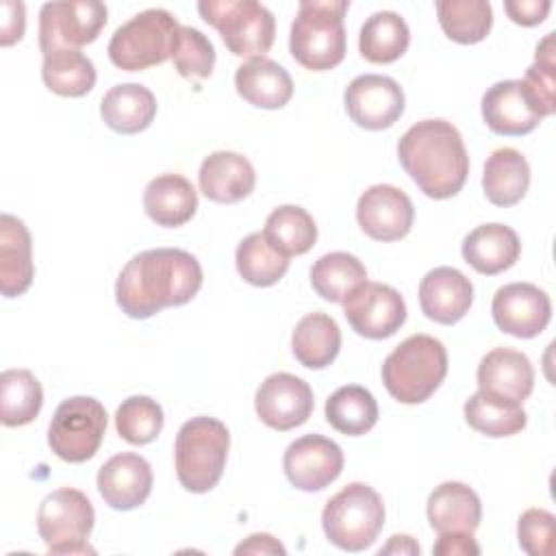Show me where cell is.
Segmentation results:
<instances>
[{"mask_svg": "<svg viewBox=\"0 0 556 556\" xmlns=\"http://www.w3.org/2000/svg\"><path fill=\"white\" fill-rule=\"evenodd\" d=\"M202 287L198 258L180 248L135 254L117 276V306L132 319H148L167 306H182Z\"/></svg>", "mask_w": 556, "mask_h": 556, "instance_id": "obj_1", "label": "cell"}, {"mask_svg": "<svg viewBox=\"0 0 556 556\" xmlns=\"http://www.w3.org/2000/svg\"><path fill=\"white\" fill-rule=\"evenodd\" d=\"M397 159L413 182L434 200L456 195L469 174L463 137L445 119H421L413 124L400 137Z\"/></svg>", "mask_w": 556, "mask_h": 556, "instance_id": "obj_2", "label": "cell"}, {"mask_svg": "<svg viewBox=\"0 0 556 556\" xmlns=\"http://www.w3.org/2000/svg\"><path fill=\"white\" fill-rule=\"evenodd\" d=\"M348 0H302L289 33L293 59L313 72L337 67L345 56Z\"/></svg>", "mask_w": 556, "mask_h": 556, "instance_id": "obj_3", "label": "cell"}, {"mask_svg": "<svg viewBox=\"0 0 556 556\" xmlns=\"http://www.w3.org/2000/svg\"><path fill=\"white\" fill-rule=\"evenodd\" d=\"M447 374L445 345L430 334H410L382 363V382L402 404L426 402Z\"/></svg>", "mask_w": 556, "mask_h": 556, "instance_id": "obj_4", "label": "cell"}, {"mask_svg": "<svg viewBox=\"0 0 556 556\" xmlns=\"http://www.w3.org/2000/svg\"><path fill=\"white\" fill-rule=\"evenodd\" d=\"M230 447L228 428L215 417H191L176 434L174 460L182 489L191 493L211 491L226 467Z\"/></svg>", "mask_w": 556, "mask_h": 556, "instance_id": "obj_5", "label": "cell"}, {"mask_svg": "<svg viewBox=\"0 0 556 556\" xmlns=\"http://www.w3.org/2000/svg\"><path fill=\"white\" fill-rule=\"evenodd\" d=\"M321 526L326 539L339 549L363 552L384 526L382 497L365 482H350L326 502Z\"/></svg>", "mask_w": 556, "mask_h": 556, "instance_id": "obj_6", "label": "cell"}, {"mask_svg": "<svg viewBox=\"0 0 556 556\" xmlns=\"http://www.w3.org/2000/svg\"><path fill=\"white\" fill-rule=\"evenodd\" d=\"M180 24L165 9H146L122 24L109 41V59L126 72L161 65L174 54Z\"/></svg>", "mask_w": 556, "mask_h": 556, "instance_id": "obj_7", "label": "cell"}, {"mask_svg": "<svg viewBox=\"0 0 556 556\" xmlns=\"http://www.w3.org/2000/svg\"><path fill=\"white\" fill-rule=\"evenodd\" d=\"M198 11L206 24L217 28L235 56H265L274 43L276 20L256 0H202Z\"/></svg>", "mask_w": 556, "mask_h": 556, "instance_id": "obj_8", "label": "cell"}, {"mask_svg": "<svg viewBox=\"0 0 556 556\" xmlns=\"http://www.w3.org/2000/svg\"><path fill=\"white\" fill-rule=\"evenodd\" d=\"M89 497L72 486L56 489L43 497L37 510V532L50 554H93L87 536L93 528Z\"/></svg>", "mask_w": 556, "mask_h": 556, "instance_id": "obj_9", "label": "cell"}, {"mask_svg": "<svg viewBox=\"0 0 556 556\" xmlns=\"http://www.w3.org/2000/svg\"><path fill=\"white\" fill-rule=\"evenodd\" d=\"M106 432V410L89 395H74L63 400L48 428L50 450L65 463L89 460Z\"/></svg>", "mask_w": 556, "mask_h": 556, "instance_id": "obj_10", "label": "cell"}, {"mask_svg": "<svg viewBox=\"0 0 556 556\" xmlns=\"http://www.w3.org/2000/svg\"><path fill=\"white\" fill-rule=\"evenodd\" d=\"M106 24V7L98 0L46 2L39 11V48L43 54L61 48L78 50L98 39Z\"/></svg>", "mask_w": 556, "mask_h": 556, "instance_id": "obj_11", "label": "cell"}, {"mask_svg": "<svg viewBox=\"0 0 556 556\" xmlns=\"http://www.w3.org/2000/svg\"><path fill=\"white\" fill-rule=\"evenodd\" d=\"M343 315L365 339H387L406 321V302L384 282H363L343 300Z\"/></svg>", "mask_w": 556, "mask_h": 556, "instance_id": "obj_12", "label": "cell"}, {"mask_svg": "<svg viewBox=\"0 0 556 556\" xmlns=\"http://www.w3.org/2000/svg\"><path fill=\"white\" fill-rule=\"evenodd\" d=\"M352 122L367 130L393 126L404 113V91L397 80L382 74L356 76L343 93Z\"/></svg>", "mask_w": 556, "mask_h": 556, "instance_id": "obj_13", "label": "cell"}, {"mask_svg": "<svg viewBox=\"0 0 556 556\" xmlns=\"http://www.w3.org/2000/svg\"><path fill=\"white\" fill-rule=\"evenodd\" d=\"M495 326L517 339L541 334L552 319L549 295L532 282H510L495 291L491 302Z\"/></svg>", "mask_w": 556, "mask_h": 556, "instance_id": "obj_14", "label": "cell"}, {"mask_svg": "<svg viewBox=\"0 0 556 556\" xmlns=\"http://www.w3.org/2000/svg\"><path fill=\"white\" fill-rule=\"evenodd\" d=\"M315 406L313 389L302 378L278 371L267 376L254 395V408L261 421L278 432L302 426Z\"/></svg>", "mask_w": 556, "mask_h": 556, "instance_id": "obj_15", "label": "cell"}, {"mask_svg": "<svg viewBox=\"0 0 556 556\" xmlns=\"http://www.w3.org/2000/svg\"><path fill=\"white\" fill-rule=\"evenodd\" d=\"M282 467L287 480L300 491H321L334 482L343 471L341 447L321 437L304 434L289 443L282 456Z\"/></svg>", "mask_w": 556, "mask_h": 556, "instance_id": "obj_16", "label": "cell"}, {"mask_svg": "<svg viewBox=\"0 0 556 556\" xmlns=\"http://www.w3.org/2000/svg\"><path fill=\"white\" fill-rule=\"evenodd\" d=\"M482 119L495 135L521 137L532 132L543 115L523 80H500L482 96Z\"/></svg>", "mask_w": 556, "mask_h": 556, "instance_id": "obj_17", "label": "cell"}, {"mask_svg": "<svg viewBox=\"0 0 556 556\" xmlns=\"http://www.w3.org/2000/svg\"><path fill=\"white\" fill-rule=\"evenodd\" d=\"M356 219L367 237L376 241H397L410 232L415 208L402 189L374 185L358 198Z\"/></svg>", "mask_w": 556, "mask_h": 556, "instance_id": "obj_18", "label": "cell"}, {"mask_svg": "<svg viewBox=\"0 0 556 556\" xmlns=\"http://www.w3.org/2000/svg\"><path fill=\"white\" fill-rule=\"evenodd\" d=\"M96 482L104 504L115 510H132L141 506L152 491V467L143 456L122 452L100 467Z\"/></svg>", "mask_w": 556, "mask_h": 556, "instance_id": "obj_19", "label": "cell"}, {"mask_svg": "<svg viewBox=\"0 0 556 556\" xmlns=\"http://www.w3.org/2000/svg\"><path fill=\"white\" fill-rule=\"evenodd\" d=\"M473 302L471 280L456 267H434L419 282V304L428 319L452 326L460 321Z\"/></svg>", "mask_w": 556, "mask_h": 556, "instance_id": "obj_20", "label": "cell"}, {"mask_svg": "<svg viewBox=\"0 0 556 556\" xmlns=\"http://www.w3.org/2000/svg\"><path fill=\"white\" fill-rule=\"evenodd\" d=\"M478 391L521 404L534 387V369L523 352L495 348L486 352L476 371Z\"/></svg>", "mask_w": 556, "mask_h": 556, "instance_id": "obj_21", "label": "cell"}, {"mask_svg": "<svg viewBox=\"0 0 556 556\" xmlns=\"http://www.w3.org/2000/svg\"><path fill=\"white\" fill-rule=\"evenodd\" d=\"M200 191L217 204H235L254 191L256 174L252 163L230 150L208 154L198 172Z\"/></svg>", "mask_w": 556, "mask_h": 556, "instance_id": "obj_22", "label": "cell"}, {"mask_svg": "<svg viewBox=\"0 0 556 556\" xmlns=\"http://www.w3.org/2000/svg\"><path fill=\"white\" fill-rule=\"evenodd\" d=\"M30 232L15 215H0V291L4 298L22 295L35 276Z\"/></svg>", "mask_w": 556, "mask_h": 556, "instance_id": "obj_23", "label": "cell"}, {"mask_svg": "<svg viewBox=\"0 0 556 556\" xmlns=\"http://www.w3.org/2000/svg\"><path fill=\"white\" fill-rule=\"evenodd\" d=\"M460 252L465 263H469L478 274L495 276L517 263L521 243L510 226L482 224L463 239Z\"/></svg>", "mask_w": 556, "mask_h": 556, "instance_id": "obj_24", "label": "cell"}, {"mask_svg": "<svg viewBox=\"0 0 556 556\" xmlns=\"http://www.w3.org/2000/svg\"><path fill=\"white\" fill-rule=\"evenodd\" d=\"M235 87L245 102L258 109H282L293 96L289 72L267 56L241 63L235 72Z\"/></svg>", "mask_w": 556, "mask_h": 556, "instance_id": "obj_25", "label": "cell"}, {"mask_svg": "<svg viewBox=\"0 0 556 556\" xmlns=\"http://www.w3.org/2000/svg\"><path fill=\"white\" fill-rule=\"evenodd\" d=\"M428 521L443 532H467L473 534L482 519V504L478 493L465 482H443L428 497Z\"/></svg>", "mask_w": 556, "mask_h": 556, "instance_id": "obj_26", "label": "cell"}, {"mask_svg": "<svg viewBox=\"0 0 556 556\" xmlns=\"http://www.w3.org/2000/svg\"><path fill=\"white\" fill-rule=\"evenodd\" d=\"M100 115L111 130L119 135H137L152 124L156 115V98L146 85L122 83L102 96Z\"/></svg>", "mask_w": 556, "mask_h": 556, "instance_id": "obj_27", "label": "cell"}, {"mask_svg": "<svg viewBox=\"0 0 556 556\" xmlns=\"http://www.w3.org/2000/svg\"><path fill=\"white\" fill-rule=\"evenodd\" d=\"M143 208L154 224L176 228L193 217L198 208V193L185 176L161 174L146 185Z\"/></svg>", "mask_w": 556, "mask_h": 556, "instance_id": "obj_28", "label": "cell"}, {"mask_svg": "<svg viewBox=\"0 0 556 556\" xmlns=\"http://www.w3.org/2000/svg\"><path fill=\"white\" fill-rule=\"evenodd\" d=\"M530 187V165L515 148H497L484 163L482 189L491 204L513 206Z\"/></svg>", "mask_w": 556, "mask_h": 556, "instance_id": "obj_29", "label": "cell"}, {"mask_svg": "<svg viewBox=\"0 0 556 556\" xmlns=\"http://www.w3.org/2000/svg\"><path fill=\"white\" fill-rule=\"evenodd\" d=\"M291 350L300 365L308 369H324L341 350V330L330 315L308 313L293 328Z\"/></svg>", "mask_w": 556, "mask_h": 556, "instance_id": "obj_30", "label": "cell"}, {"mask_svg": "<svg viewBox=\"0 0 556 556\" xmlns=\"http://www.w3.org/2000/svg\"><path fill=\"white\" fill-rule=\"evenodd\" d=\"M410 43V30L395 11H376L358 33V50L369 63H393Z\"/></svg>", "mask_w": 556, "mask_h": 556, "instance_id": "obj_31", "label": "cell"}, {"mask_svg": "<svg viewBox=\"0 0 556 556\" xmlns=\"http://www.w3.org/2000/svg\"><path fill=\"white\" fill-rule=\"evenodd\" d=\"M43 85L63 98H80L96 85V67L89 56L74 48H61L43 54Z\"/></svg>", "mask_w": 556, "mask_h": 556, "instance_id": "obj_32", "label": "cell"}, {"mask_svg": "<svg viewBox=\"0 0 556 556\" xmlns=\"http://www.w3.org/2000/svg\"><path fill=\"white\" fill-rule=\"evenodd\" d=\"M367 280L365 265L348 252H330L319 256L311 267V287L313 291L334 304H343V300Z\"/></svg>", "mask_w": 556, "mask_h": 556, "instance_id": "obj_33", "label": "cell"}, {"mask_svg": "<svg viewBox=\"0 0 556 556\" xmlns=\"http://www.w3.org/2000/svg\"><path fill=\"white\" fill-rule=\"evenodd\" d=\"M465 421L480 434L500 439L513 437L526 428L528 415L521 404L476 391L465 402Z\"/></svg>", "mask_w": 556, "mask_h": 556, "instance_id": "obj_34", "label": "cell"}, {"mask_svg": "<svg viewBox=\"0 0 556 556\" xmlns=\"http://www.w3.org/2000/svg\"><path fill=\"white\" fill-rule=\"evenodd\" d=\"M326 421L341 434L361 437L378 421V404L361 384L339 387L326 400Z\"/></svg>", "mask_w": 556, "mask_h": 556, "instance_id": "obj_35", "label": "cell"}, {"mask_svg": "<svg viewBox=\"0 0 556 556\" xmlns=\"http://www.w3.org/2000/svg\"><path fill=\"white\" fill-rule=\"evenodd\" d=\"M263 235L285 256H300L315 245L317 226L306 208L285 204L267 215Z\"/></svg>", "mask_w": 556, "mask_h": 556, "instance_id": "obj_36", "label": "cell"}, {"mask_svg": "<svg viewBox=\"0 0 556 556\" xmlns=\"http://www.w3.org/2000/svg\"><path fill=\"white\" fill-rule=\"evenodd\" d=\"M43 404L39 380L28 369H4L0 376V421L4 426L30 424Z\"/></svg>", "mask_w": 556, "mask_h": 556, "instance_id": "obj_37", "label": "cell"}, {"mask_svg": "<svg viewBox=\"0 0 556 556\" xmlns=\"http://www.w3.org/2000/svg\"><path fill=\"white\" fill-rule=\"evenodd\" d=\"M235 263L239 276L254 287L276 285L289 269V256L276 250L263 232H252L237 245Z\"/></svg>", "mask_w": 556, "mask_h": 556, "instance_id": "obj_38", "label": "cell"}, {"mask_svg": "<svg viewBox=\"0 0 556 556\" xmlns=\"http://www.w3.org/2000/svg\"><path fill=\"white\" fill-rule=\"evenodd\" d=\"M437 15L443 33L456 43H478L493 26V9L486 0H439Z\"/></svg>", "mask_w": 556, "mask_h": 556, "instance_id": "obj_39", "label": "cell"}, {"mask_svg": "<svg viewBox=\"0 0 556 556\" xmlns=\"http://www.w3.org/2000/svg\"><path fill=\"white\" fill-rule=\"evenodd\" d=\"M117 434L130 445H146L163 430V408L148 395H130L115 410Z\"/></svg>", "mask_w": 556, "mask_h": 556, "instance_id": "obj_40", "label": "cell"}, {"mask_svg": "<svg viewBox=\"0 0 556 556\" xmlns=\"http://www.w3.org/2000/svg\"><path fill=\"white\" fill-rule=\"evenodd\" d=\"M554 33H547L543 41L536 46L534 63L526 70L523 85L532 93L543 117L556 111L554 89H556V56H554Z\"/></svg>", "mask_w": 556, "mask_h": 556, "instance_id": "obj_41", "label": "cell"}, {"mask_svg": "<svg viewBox=\"0 0 556 556\" xmlns=\"http://www.w3.org/2000/svg\"><path fill=\"white\" fill-rule=\"evenodd\" d=\"M172 61L185 78H208L215 65V48L198 28L180 26Z\"/></svg>", "mask_w": 556, "mask_h": 556, "instance_id": "obj_42", "label": "cell"}, {"mask_svg": "<svg viewBox=\"0 0 556 556\" xmlns=\"http://www.w3.org/2000/svg\"><path fill=\"white\" fill-rule=\"evenodd\" d=\"M554 515L545 508H528L517 521L519 547L530 556H549L554 552Z\"/></svg>", "mask_w": 556, "mask_h": 556, "instance_id": "obj_43", "label": "cell"}, {"mask_svg": "<svg viewBox=\"0 0 556 556\" xmlns=\"http://www.w3.org/2000/svg\"><path fill=\"white\" fill-rule=\"evenodd\" d=\"M552 9L549 0H508L504 2V11L515 24L536 26L541 24Z\"/></svg>", "mask_w": 556, "mask_h": 556, "instance_id": "obj_44", "label": "cell"}, {"mask_svg": "<svg viewBox=\"0 0 556 556\" xmlns=\"http://www.w3.org/2000/svg\"><path fill=\"white\" fill-rule=\"evenodd\" d=\"M432 552L439 556H469V554H480V547L473 541V534L443 532L439 534Z\"/></svg>", "mask_w": 556, "mask_h": 556, "instance_id": "obj_45", "label": "cell"}, {"mask_svg": "<svg viewBox=\"0 0 556 556\" xmlns=\"http://www.w3.org/2000/svg\"><path fill=\"white\" fill-rule=\"evenodd\" d=\"M24 4L22 2H2V26H0V43L11 46L24 35Z\"/></svg>", "mask_w": 556, "mask_h": 556, "instance_id": "obj_46", "label": "cell"}, {"mask_svg": "<svg viewBox=\"0 0 556 556\" xmlns=\"http://www.w3.org/2000/svg\"><path fill=\"white\" fill-rule=\"evenodd\" d=\"M287 549L271 534L256 532L235 547V554H285Z\"/></svg>", "mask_w": 556, "mask_h": 556, "instance_id": "obj_47", "label": "cell"}, {"mask_svg": "<svg viewBox=\"0 0 556 556\" xmlns=\"http://www.w3.org/2000/svg\"><path fill=\"white\" fill-rule=\"evenodd\" d=\"M382 554H419V545L408 534H395L384 547H380V556Z\"/></svg>", "mask_w": 556, "mask_h": 556, "instance_id": "obj_48", "label": "cell"}]
</instances>
